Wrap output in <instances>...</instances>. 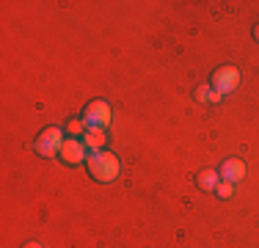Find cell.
<instances>
[{
    "label": "cell",
    "instance_id": "52a82bcc",
    "mask_svg": "<svg viewBox=\"0 0 259 248\" xmlns=\"http://www.w3.org/2000/svg\"><path fill=\"white\" fill-rule=\"evenodd\" d=\"M83 144L89 146V152H102L108 146V130L105 127H89V133L83 135Z\"/></svg>",
    "mask_w": 259,
    "mask_h": 248
},
{
    "label": "cell",
    "instance_id": "ba28073f",
    "mask_svg": "<svg viewBox=\"0 0 259 248\" xmlns=\"http://www.w3.org/2000/svg\"><path fill=\"white\" fill-rule=\"evenodd\" d=\"M196 185H199L201 190H207V193H215V188L221 185V174L215 169H204L196 174Z\"/></svg>",
    "mask_w": 259,
    "mask_h": 248
},
{
    "label": "cell",
    "instance_id": "277c9868",
    "mask_svg": "<svg viewBox=\"0 0 259 248\" xmlns=\"http://www.w3.org/2000/svg\"><path fill=\"white\" fill-rule=\"evenodd\" d=\"M240 86V69L237 66H218L212 72V89L221 91V94H232L234 89Z\"/></svg>",
    "mask_w": 259,
    "mask_h": 248
},
{
    "label": "cell",
    "instance_id": "7a4b0ae2",
    "mask_svg": "<svg viewBox=\"0 0 259 248\" xmlns=\"http://www.w3.org/2000/svg\"><path fill=\"white\" fill-rule=\"evenodd\" d=\"M66 141V130L61 127H47L39 133V138H36V152L41 154V157H55V154L61 152V146H64Z\"/></svg>",
    "mask_w": 259,
    "mask_h": 248
},
{
    "label": "cell",
    "instance_id": "8992f818",
    "mask_svg": "<svg viewBox=\"0 0 259 248\" xmlns=\"http://www.w3.org/2000/svg\"><path fill=\"white\" fill-rule=\"evenodd\" d=\"M245 171H248L245 169V160H240V157H226L224 163H221V169H218L221 179H224V182H232V185L243 182Z\"/></svg>",
    "mask_w": 259,
    "mask_h": 248
},
{
    "label": "cell",
    "instance_id": "7c38bea8",
    "mask_svg": "<svg viewBox=\"0 0 259 248\" xmlns=\"http://www.w3.org/2000/svg\"><path fill=\"white\" fill-rule=\"evenodd\" d=\"M221 99H224V94H221V91H215V89H212V94H209V102H221Z\"/></svg>",
    "mask_w": 259,
    "mask_h": 248
},
{
    "label": "cell",
    "instance_id": "8fae6325",
    "mask_svg": "<svg viewBox=\"0 0 259 248\" xmlns=\"http://www.w3.org/2000/svg\"><path fill=\"white\" fill-rule=\"evenodd\" d=\"M209 94H212V86H199L196 89V99L199 102H209Z\"/></svg>",
    "mask_w": 259,
    "mask_h": 248
},
{
    "label": "cell",
    "instance_id": "9c48e42d",
    "mask_svg": "<svg viewBox=\"0 0 259 248\" xmlns=\"http://www.w3.org/2000/svg\"><path fill=\"white\" fill-rule=\"evenodd\" d=\"M66 133L72 135V138H83L85 133H89V121L80 116V119H72L69 124H66Z\"/></svg>",
    "mask_w": 259,
    "mask_h": 248
},
{
    "label": "cell",
    "instance_id": "4fadbf2b",
    "mask_svg": "<svg viewBox=\"0 0 259 248\" xmlns=\"http://www.w3.org/2000/svg\"><path fill=\"white\" fill-rule=\"evenodd\" d=\"M22 248H41V245H39V243H25Z\"/></svg>",
    "mask_w": 259,
    "mask_h": 248
},
{
    "label": "cell",
    "instance_id": "5bb4252c",
    "mask_svg": "<svg viewBox=\"0 0 259 248\" xmlns=\"http://www.w3.org/2000/svg\"><path fill=\"white\" fill-rule=\"evenodd\" d=\"M254 39L259 42V25H256V28H254Z\"/></svg>",
    "mask_w": 259,
    "mask_h": 248
},
{
    "label": "cell",
    "instance_id": "6da1fadb",
    "mask_svg": "<svg viewBox=\"0 0 259 248\" xmlns=\"http://www.w3.org/2000/svg\"><path fill=\"white\" fill-rule=\"evenodd\" d=\"M85 169L89 174L97 179V182H113L116 177H119V157H116L113 152H108V149H102V152H91L89 160H85Z\"/></svg>",
    "mask_w": 259,
    "mask_h": 248
},
{
    "label": "cell",
    "instance_id": "30bf717a",
    "mask_svg": "<svg viewBox=\"0 0 259 248\" xmlns=\"http://www.w3.org/2000/svg\"><path fill=\"white\" fill-rule=\"evenodd\" d=\"M215 193H218L221 198H229V196L234 193V185H232V182H224V179H221V185L215 188Z\"/></svg>",
    "mask_w": 259,
    "mask_h": 248
},
{
    "label": "cell",
    "instance_id": "3957f363",
    "mask_svg": "<svg viewBox=\"0 0 259 248\" xmlns=\"http://www.w3.org/2000/svg\"><path fill=\"white\" fill-rule=\"evenodd\" d=\"M83 119L89 121V127H105L108 130V124L113 121V110H110V105L105 102V99H94V102H89L83 108Z\"/></svg>",
    "mask_w": 259,
    "mask_h": 248
},
{
    "label": "cell",
    "instance_id": "5b68a950",
    "mask_svg": "<svg viewBox=\"0 0 259 248\" xmlns=\"http://www.w3.org/2000/svg\"><path fill=\"white\" fill-rule=\"evenodd\" d=\"M61 160H64L66 166H80V163H85L89 160V146L83 144V141H77V138H66L64 141V146H61Z\"/></svg>",
    "mask_w": 259,
    "mask_h": 248
}]
</instances>
